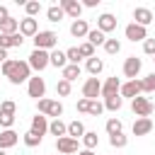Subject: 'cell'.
Listing matches in <instances>:
<instances>
[{"label": "cell", "mask_w": 155, "mask_h": 155, "mask_svg": "<svg viewBox=\"0 0 155 155\" xmlns=\"http://www.w3.org/2000/svg\"><path fill=\"white\" fill-rule=\"evenodd\" d=\"M0 73H2L12 85L29 82V78H31V68H29V63H27V61H12V58H7V61L0 65Z\"/></svg>", "instance_id": "6da1fadb"}, {"label": "cell", "mask_w": 155, "mask_h": 155, "mask_svg": "<svg viewBox=\"0 0 155 155\" xmlns=\"http://www.w3.org/2000/svg\"><path fill=\"white\" fill-rule=\"evenodd\" d=\"M36 114H41V116H53V119H61L63 116V104L58 102V99H48V97H44V99H39L36 102Z\"/></svg>", "instance_id": "7a4b0ae2"}, {"label": "cell", "mask_w": 155, "mask_h": 155, "mask_svg": "<svg viewBox=\"0 0 155 155\" xmlns=\"http://www.w3.org/2000/svg\"><path fill=\"white\" fill-rule=\"evenodd\" d=\"M58 46V34L56 31H51V29H39V34L34 36V48H39V51H53Z\"/></svg>", "instance_id": "3957f363"}, {"label": "cell", "mask_w": 155, "mask_h": 155, "mask_svg": "<svg viewBox=\"0 0 155 155\" xmlns=\"http://www.w3.org/2000/svg\"><path fill=\"white\" fill-rule=\"evenodd\" d=\"M131 111H133L138 119H150V114L155 111V104H153L148 97L138 94V97H133V99H131Z\"/></svg>", "instance_id": "277c9868"}, {"label": "cell", "mask_w": 155, "mask_h": 155, "mask_svg": "<svg viewBox=\"0 0 155 155\" xmlns=\"http://www.w3.org/2000/svg\"><path fill=\"white\" fill-rule=\"evenodd\" d=\"M29 68L31 70H36V73H41V70H46L48 68V51H39V48H34L31 53H29Z\"/></svg>", "instance_id": "5b68a950"}, {"label": "cell", "mask_w": 155, "mask_h": 155, "mask_svg": "<svg viewBox=\"0 0 155 155\" xmlns=\"http://www.w3.org/2000/svg\"><path fill=\"white\" fill-rule=\"evenodd\" d=\"M27 94L31 97V99H44V94H46V82H44V78H29V82H27Z\"/></svg>", "instance_id": "8992f818"}, {"label": "cell", "mask_w": 155, "mask_h": 155, "mask_svg": "<svg viewBox=\"0 0 155 155\" xmlns=\"http://www.w3.org/2000/svg\"><path fill=\"white\" fill-rule=\"evenodd\" d=\"M138 94H143V85H140L138 78H136V80H126V82H121V90H119V97H121V99H124V97L133 99V97H138Z\"/></svg>", "instance_id": "52a82bcc"}, {"label": "cell", "mask_w": 155, "mask_h": 155, "mask_svg": "<svg viewBox=\"0 0 155 155\" xmlns=\"http://www.w3.org/2000/svg\"><path fill=\"white\" fill-rule=\"evenodd\" d=\"M140 68H143V61L136 58V56H128V58L124 61V78L136 80V78L140 75Z\"/></svg>", "instance_id": "ba28073f"}, {"label": "cell", "mask_w": 155, "mask_h": 155, "mask_svg": "<svg viewBox=\"0 0 155 155\" xmlns=\"http://www.w3.org/2000/svg\"><path fill=\"white\" fill-rule=\"evenodd\" d=\"M102 94V82H99V78H87L85 82H82V97L85 99H97Z\"/></svg>", "instance_id": "9c48e42d"}, {"label": "cell", "mask_w": 155, "mask_h": 155, "mask_svg": "<svg viewBox=\"0 0 155 155\" xmlns=\"http://www.w3.org/2000/svg\"><path fill=\"white\" fill-rule=\"evenodd\" d=\"M124 36H126L128 41H133V44H136V41H145V39H148V29L140 27V24H133V22H131V24H126Z\"/></svg>", "instance_id": "30bf717a"}, {"label": "cell", "mask_w": 155, "mask_h": 155, "mask_svg": "<svg viewBox=\"0 0 155 155\" xmlns=\"http://www.w3.org/2000/svg\"><path fill=\"white\" fill-rule=\"evenodd\" d=\"M116 24H119V19H116L111 12H102V15L97 17V29H99L102 34H109V31H114V29H116Z\"/></svg>", "instance_id": "8fae6325"}, {"label": "cell", "mask_w": 155, "mask_h": 155, "mask_svg": "<svg viewBox=\"0 0 155 155\" xmlns=\"http://www.w3.org/2000/svg\"><path fill=\"white\" fill-rule=\"evenodd\" d=\"M56 150H58V155H73V153H78V140L70 136L56 138Z\"/></svg>", "instance_id": "7c38bea8"}, {"label": "cell", "mask_w": 155, "mask_h": 155, "mask_svg": "<svg viewBox=\"0 0 155 155\" xmlns=\"http://www.w3.org/2000/svg\"><path fill=\"white\" fill-rule=\"evenodd\" d=\"M19 34L24 36V39H34L36 34H39V22L34 19V17H24V19H19Z\"/></svg>", "instance_id": "4fadbf2b"}, {"label": "cell", "mask_w": 155, "mask_h": 155, "mask_svg": "<svg viewBox=\"0 0 155 155\" xmlns=\"http://www.w3.org/2000/svg\"><path fill=\"white\" fill-rule=\"evenodd\" d=\"M58 5H61V10H63V15L73 17V22L80 19V15H82V5H80L78 0H61Z\"/></svg>", "instance_id": "5bb4252c"}, {"label": "cell", "mask_w": 155, "mask_h": 155, "mask_svg": "<svg viewBox=\"0 0 155 155\" xmlns=\"http://www.w3.org/2000/svg\"><path fill=\"white\" fill-rule=\"evenodd\" d=\"M153 19H155V15H153L150 7H136V10H133V24H140V27L148 29V24H150Z\"/></svg>", "instance_id": "9a60e30c"}, {"label": "cell", "mask_w": 155, "mask_h": 155, "mask_svg": "<svg viewBox=\"0 0 155 155\" xmlns=\"http://www.w3.org/2000/svg\"><path fill=\"white\" fill-rule=\"evenodd\" d=\"M24 44V36L17 31V34H0V48L10 51V48H19Z\"/></svg>", "instance_id": "2e32d148"}, {"label": "cell", "mask_w": 155, "mask_h": 155, "mask_svg": "<svg viewBox=\"0 0 155 155\" xmlns=\"http://www.w3.org/2000/svg\"><path fill=\"white\" fill-rule=\"evenodd\" d=\"M19 140V133H15L12 128H5L0 131V150H7V148H15Z\"/></svg>", "instance_id": "e0dca14e"}, {"label": "cell", "mask_w": 155, "mask_h": 155, "mask_svg": "<svg viewBox=\"0 0 155 155\" xmlns=\"http://www.w3.org/2000/svg\"><path fill=\"white\" fill-rule=\"evenodd\" d=\"M121 90V80L114 75V78H107V82H102V97H114L119 94Z\"/></svg>", "instance_id": "ac0fdd59"}, {"label": "cell", "mask_w": 155, "mask_h": 155, "mask_svg": "<svg viewBox=\"0 0 155 155\" xmlns=\"http://www.w3.org/2000/svg\"><path fill=\"white\" fill-rule=\"evenodd\" d=\"M29 131L44 138V133H48V119H46V116H41V114L31 116V128H29Z\"/></svg>", "instance_id": "d6986e66"}, {"label": "cell", "mask_w": 155, "mask_h": 155, "mask_svg": "<svg viewBox=\"0 0 155 155\" xmlns=\"http://www.w3.org/2000/svg\"><path fill=\"white\" fill-rule=\"evenodd\" d=\"M131 131H133V136H148L153 131V119H136Z\"/></svg>", "instance_id": "ffe728a7"}, {"label": "cell", "mask_w": 155, "mask_h": 155, "mask_svg": "<svg viewBox=\"0 0 155 155\" xmlns=\"http://www.w3.org/2000/svg\"><path fill=\"white\" fill-rule=\"evenodd\" d=\"M87 31H90L87 19H75V22L70 24V34H73L75 39H87Z\"/></svg>", "instance_id": "44dd1931"}, {"label": "cell", "mask_w": 155, "mask_h": 155, "mask_svg": "<svg viewBox=\"0 0 155 155\" xmlns=\"http://www.w3.org/2000/svg\"><path fill=\"white\" fill-rule=\"evenodd\" d=\"M48 65H53V68H65L68 65V58H65V51H58V48H53L51 53H48Z\"/></svg>", "instance_id": "7402d4cb"}, {"label": "cell", "mask_w": 155, "mask_h": 155, "mask_svg": "<svg viewBox=\"0 0 155 155\" xmlns=\"http://www.w3.org/2000/svg\"><path fill=\"white\" fill-rule=\"evenodd\" d=\"M85 68H87V73H90L92 78H97V75L104 70V61H102V58H97V56H92V58H87Z\"/></svg>", "instance_id": "603a6c76"}, {"label": "cell", "mask_w": 155, "mask_h": 155, "mask_svg": "<svg viewBox=\"0 0 155 155\" xmlns=\"http://www.w3.org/2000/svg\"><path fill=\"white\" fill-rule=\"evenodd\" d=\"M48 133L56 136V138H63V136H68V124H63L61 119H53L48 124Z\"/></svg>", "instance_id": "cb8c5ba5"}, {"label": "cell", "mask_w": 155, "mask_h": 155, "mask_svg": "<svg viewBox=\"0 0 155 155\" xmlns=\"http://www.w3.org/2000/svg\"><path fill=\"white\" fill-rule=\"evenodd\" d=\"M80 140H82L85 150H94V148L99 145V136H97V131H85V136H82Z\"/></svg>", "instance_id": "d4e9b609"}, {"label": "cell", "mask_w": 155, "mask_h": 155, "mask_svg": "<svg viewBox=\"0 0 155 155\" xmlns=\"http://www.w3.org/2000/svg\"><path fill=\"white\" fill-rule=\"evenodd\" d=\"M80 73H82V68H80V65H70V63H68V65L61 70V75H63L61 80H68V82H73L75 78H80Z\"/></svg>", "instance_id": "484cf974"}, {"label": "cell", "mask_w": 155, "mask_h": 155, "mask_svg": "<svg viewBox=\"0 0 155 155\" xmlns=\"http://www.w3.org/2000/svg\"><path fill=\"white\" fill-rule=\"evenodd\" d=\"M104 128H107V133H109V136H116V133H124V124H121V119H116V116H111V119H107V124H104Z\"/></svg>", "instance_id": "4316f807"}, {"label": "cell", "mask_w": 155, "mask_h": 155, "mask_svg": "<svg viewBox=\"0 0 155 155\" xmlns=\"http://www.w3.org/2000/svg\"><path fill=\"white\" fill-rule=\"evenodd\" d=\"M68 136H70V138H75V140H78V138H82V136H85V124H82V121H78V119H75V121H70V124H68Z\"/></svg>", "instance_id": "83f0119b"}, {"label": "cell", "mask_w": 155, "mask_h": 155, "mask_svg": "<svg viewBox=\"0 0 155 155\" xmlns=\"http://www.w3.org/2000/svg\"><path fill=\"white\" fill-rule=\"evenodd\" d=\"M17 31H19V19H15V17H7L0 24V34H17Z\"/></svg>", "instance_id": "f1b7e54d"}, {"label": "cell", "mask_w": 155, "mask_h": 155, "mask_svg": "<svg viewBox=\"0 0 155 155\" xmlns=\"http://www.w3.org/2000/svg\"><path fill=\"white\" fill-rule=\"evenodd\" d=\"M104 41H107V34H102L99 29H90V31H87V44H92V46H104Z\"/></svg>", "instance_id": "f546056e"}, {"label": "cell", "mask_w": 155, "mask_h": 155, "mask_svg": "<svg viewBox=\"0 0 155 155\" xmlns=\"http://www.w3.org/2000/svg\"><path fill=\"white\" fill-rule=\"evenodd\" d=\"M104 109H109V111H119L121 107H124V99L119 97V94H114V97H104Z\"/></svg>", "instance_id": "4dcf8cb0"}, {"label": "cell", "mask_w": 155, "mask_h": 155, "mask_svg": "<svg viewBox=\"0 0 155 155\" xmlns=\"http://www.w3.org/2000/svg\"><path fill=\"white\" fill-rule=\"evenodd\" d=\"M65 15H63V10H61V5H51L48 10H46V19L48 22H61Z\"/></svg>", "instance_id": "1f68e13d"}, {"label": "cell", "mask_w": 155, "mask_h": 155, "mask_svg": "<svg viewBox=\"0 0 155 155\" xmlns=\"http://www.w3.org/2000/svg\"><path fill=\"white\" fill-rule=\"evenodd\" d=\"M24 12H27V17H36L41 12V2L39 0H27L24 2Z\"/></svg>", "instance_id": "d6a6232c"}, {"label": "cell", "mask_w": 155, "mask_h": 155, "mask_svg": "<svg viewBox=\"0 0 155 155\" xmlns=\"http://www.w3.org/2000/svg\"><path fill=\"white\" fill-rule=\"evenodd\" d=\"M22 140H24V145L27 148H36V145H41V136H36V133H31V131H27L24 136H22Z\"/></svg>", "instance_id": "836d02e7"}, {"label": "cell", "mask_w": 155, "mask_h": 155, "mask_svg": "<svg viewBox=\"0 0 155 155\" xmlns=\"http://www.w3.org/2000/svg\"><path fill=\"white\" fill-rule=\"evenodd\" d=\"M104 51H107L109 56H116V53L121 51V41H119V39H107V41H104Z\"/></svg>", "instance_id": "e575fe53"}, {"label": "cell", "mask_w": 155, "mask_h": 155, "mask_svg": "<svg viewBox=\"0 0 155 155\" xmlns=\"http://www.w3.org/2000/svg\"><path fill=\"white\" fill-rule=\"evenodd\" d=\"M65 58H68V63H70V65H80V61H82V56H80L78 46H70V48L65 51Z\"/></svg>", "instance_id": "d590c367"}, {"label": "cell", "mask_w": 155, "mask_h": 155, "mask_svg": "<svg viewBox=\"0 0 155 155\" xmlns=\"http://www.w3.org/2000/svg\"><path fill=\"white\" fill-rule=\"evenodd\" d=\"M109 145H111V148H126V145H128V136H124V133L109 136Z\"/></svg>", "instance_id": "8d00e7d4"}, {"label": "cell", "mask_w": 155, "mask_h": 155, "mask_svg": "<svg viewBox=\"0 0 155 155\" xmlns=\"http://www.w3.org/2000/svg\"><path fill=\"white\" fill-rule=\"evenodd\" d=\"M140 85H143V92H145V94H153V92H155V73L145 75V78L140 80Z\"/></svg>", "instance_id": "74e56055"}, {"label": "cell", "mask_w": 155, "mask_h": 155, "mask_svg": "<svg viewBox=\"0 0 155 155\" xmlns=\"http://www.w3.org/2000/svg\"><path fill=\"white\" fill-rule=\"evenodd\" d=\"M87 114H90V116H99V114H104V104H102L99 99H90Z\"/></svg>", "instance_id": "f35d334b"}, {"label": "cell", "mask_w": 155, "mask_h": 155, "mask_svg": "<svg viewBox=\"0 0 155 155\" xmlns=\"http://www.w3.org/2000/svg\"><path fill=\"white\" fill-rule=\"evenodd\" d=\"M70 90H73V87H70L68 80H58V82H56V94H58V97H68Z\"/></svg>", "instance_id": "ab89813d"}, {"label": "cell", "mask_w": 155, "mask_h": 155, "mask_svg": "<svg viewBox=\"0 0 155 155\" xmlns=\"http://www.w3.org/2000/svg\"><path fill=\"white\" fill-rule=\"evenodd\" d=\"M0 114H10V116H15V114H17V104H15L12 99H5V102L0 104Z\"/></svg>", "instance_id": "60d3db41"}, {"label": "cell", "mask_w": 155, "mask_h": 155, "mask_svg": "<svg viewBox=\"0 0 155 155\" xmlns=\"http://www.w3.org/2000/svg\"><path fill=\"white\" fill-rule=\"evenodd\" d=\"M78 51H80V56H82V58H92V56H94V46H92V44H87V41H85V44H80V46H78Z\"/></svg>", "instance_id": "b9f144b4"}, {"label": "cell", "mask_w": 155, "mask_h": 155, "mask_svg": "<svg viewBox=\"0 0 155 155\" xmlns=\"http://www.w3.org/2000/svg\"><path fill=\"white\" fill-rule=\"evenodd\" d=\"M143 51H145L148 56H155V36H153V39L148 36V39L143 41Z\"/></svg>", "instance_id": "7bdbcfd3"}, {"label": "cell", "mask_w": 155, "mask_h": 155, "mask_svg": "<svg viewBox=\"0 0 155 155\" xmlns=\"http://www.w3.org/2000/svg\"><path fill=\"white\" fill-rule=\"evenodd\" d=\"M12 124H15V116H10V114H0V126H2V131H5V128H12Z\"/></svg>", "instance_id": "ee69618b"}, {"label": "cell", "mask_w": 155, "mask_h": 155, "mask_svg": "<svg viewBox=\"0 0 155 155\" xmlns=\"http://www.w3.org/2000/svg\"><path fill=\"white\" fill-rule=\"evenodd\" d=\"M87 107H90V99H85V97L78 99V104H75V109H78L80 114H87Z\"/></svg>", "instance_id": "f6af8a7d"}, {"label": "cell", "mask_w": 155, "mask_h": 155, "mask_svg": "<svg viewBox=\"0 0 155 155\" xmlns=\"http://www.w3.org/2000/svg\"><path fill=\"white\" fill-rule=\"evenodd\" d=\"M7 17H10V10H7L5 5H0V24H2V22H5Z\"/></svg>", "instance_id": "bcb514c9"}, {"label": "cell", "mask_w": 155, "mask_h": 155, "mask_svg": "<svg viewBox=\"0 0 155 155\" xmlns=\"http://www.w3.org/2000/svg\"><path fill=\"white\" fill-rule=\"evenodd\" d=\"M99 5V0H85L82 2V7H97Z\"/></svg>", "instance_id": "7dc6e473"}, {"label": "cell", "mask_w": 155, "mask_h": 155, "mask_svg": "<svg viewBox=\"0 0 155 155\" xmlns=\"http://www.w3.org/2000/svg\"><path fill=\"white\" fill-rule=\"evenodd\" d=\"M7 58H10V56H7V51H5V48H0V65H2Z\"/></svg>", "instance_id": "c3c4849f"}, {"label": "cell", "mask_w": 155, "mask_h": 155, "mask_svg": "<svg viewBox=\"0 0 155 155\" xmlns=\"http://www.w3.org/2000/svg\"><path fill=\"white\" fill-rule=\"evenodd\" d=\"M78 155H94V150H78Z\"/></svg>", "instance_id": "681fc988"}, {"label": "cell", "mask_w": 155, "mask_h": 155, "mask_svg": "<svg viewBox=\"0 0 155 155\" xmlns=\"http://www.w3.org/2000/svg\"><path fill=\"white\" fill-rule=\"evenodd\" d=\"M0 155H7V153H5V150H0Z\"/></svg>", "instance_id": "f907efd6"}, {"label": "cell", "mask_w": 155, "mask_h": 155, "mask_svg": "<svg viewBox=\"0 0 155 155\" xmlns=\"http://www.w3.org/2000/svg\"><path fill=\"white\" fill-rule=\"evenodd\" d=\"M153 63H155V56H153Z\"/></svg>", "instance_id": "816d5d0a"}]
</instances>
